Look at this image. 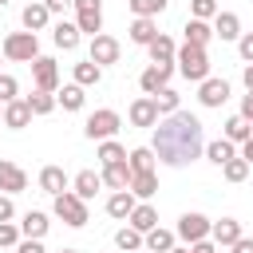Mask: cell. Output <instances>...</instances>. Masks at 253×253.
Returning <instances> with one entry per match:
<instances>
[{"label":"cell","mask_w":253,"mask_h":253,"mask_svg":"<svg viewBox=\"0 0 253 253\" xmlns=\"http://www.w3.org/2000/svg\"><path fill=\"white\" fill-rule=\"evenodd\" d=\"M154 158L166 162V166H190L202 150H206V134H202V123L198 115L190 111H174L166 119L154 123V142H150Z\"/></svg>","instance_id":"obj_1"},{"label":"cell","mask_w":253,"mask_h":253,"mask_svg":"<svg viewBox=\"0 0 253 253\" xmlns=\"http://www.w3.org/2000/svg\"><path fill=\"white\" fill-rule=\"evenodd\" d=\"M174 63H178V71H182L190 83H202V79H210V55H206V47L182 43V47L174 51Z\"/></svg>","instance_id":"obj_2"},{"label":"cell","mask_w":253,"mask_h":253,"mask_svg":"<svg viewBox=\"0 0 253 253\" xmlns=\"http://www.w3.org/2000/svg\"><path fill=\"white\" fill-rule=\"evenodd\" d=\"M119 126H123V119H119V111H111V107H103V111H95V115H87V123H83V134H87L91 142H107V138H115V134H119Z\"/></svg>","instance_id":"obj_3"},{"label":"cell","mask_w":253,"mask_h":253,"mask_svg":"<svg viewBox=\"0 0 253 253\" xmlns=\"http://www.w3.org/2000/svg\"><path fill=\"white\" fill-rule=\"evenodd\" d=\"M4 59H12V63H32L36 55H40V40L32 36V32H12L8 40H4V51H0Z\"/></svg>","instance_id":"obj_4"},{"label":"cell","mask_w":253,"mask_h":253,"mask_svg":"<svg viewBox=\"0 0 253 253\" xmlns=\"http://www.w3.org/2000/svg\"><path fill=\"white\" fill-rule=\"evenodd\" d=\"M51 210H55V217H59L63 225H71V229H83V225L91 221V217H87V202H79L71 190H67V194H59Z\"/></svg>","instance_id":"obj_5"},{"label":"cell","mask_w":253,"mask_h":253,"mask_svg":"<svg viewBox=\"0 0 253 253\" xmlns=\"http://www.w3.org/2000/svg\"><path fill=\"white\" fill-rule=\"evenodd\" d=\"M71 8H75V28H79V36L87 32V36H99L103 32V0H71Z\"/></svg>","instance_id":"obj_6"},{"label":"cell","mask_w":253,"mask_h":253,"mask_svg":"<svg viewBox=\"0 0 253 253\" xmlns=\"http://www.w3.org/2000/svg\"><path fill=\"white\" fill-rule=\"evenodd\" d=\"M119 40L115 36H107V32H99V36H91V47H87V59L95 63V67H111V63H119Z\"/></svg>","instance_id":"obj_7"},{"label":"cell","mask_w":253,"mask_h":253,"mask_svg":"<svg viewBox=\"0 0 253 253\" xmlns=\"http://www.w3.org/2000/svg\"><path fill=\"white\" fill-rule=\"evenodd\" d=\"M32 79H36V91L55 95L59 91V67H55V59L51 55H36L32 59Z\"/></svg>","instance_id":"obj_8"},{"label":"cell","mask_w":253,"mask_h":253,"mask_svg":"<svg viewBox=\"0 0 253 253\" xmlns=\"http://www.w3.org/2000/svg\"><path fill=\"white\" fill-rule=\"evenodd\" d=\"M174 237H182L186 245H194V241H206V237H210V217H206V213H182V217H178V229H174Z\"/></svg>","instance_id":"obj_9"},{"label":"cell","mask_w":253,"mask_h":253,"mask_svg":"<svg viewBox=\"0 0 253 253\" xmlns=\"http://www.w3.org/2000/svg\"><path fill=\"white\" fill-rule=\"evenodd\" d=\"M170 75H174V63H150L142 75H138V87L146 95H158L162 87H170Z\"/></svg>","instance_id":"obj_10"},{"label":"cell","mask_w":253,"mask_h":253,"mask_svg":"<svg viewBox=\"0 0 253 253\" xmlns=\"http://www.w3.org/2000/svg\"><path fill=\"white\" fill-rule=\"evenodd\" d=\"M20 190H28V174H24V166L0 158V194L12 198V194H20Z\"/></svg>","instance_id":"obj_11"},{"label":"cell","mask_w":253,"mask_h":253,"mask_svg":"<svg viewBox=\"0 0 253 253\" xmlns=\"http://www.w3.org/2000/svg\"><path fill=\"white\" fill-rule=\"evenodd\" d=\"M198 99H202V107H221L225 99H229V83L225 79H202L198 83Z\"/></svg>","instance_id":"obj_12"},{"label":"cell","mask_w":253,"mask_h":253,"mask_svg":"<svg viewBox=\"0 0 253 253\" xmlns=\"http://www.w3.org/2000/svg\"><path fill=\"white\" fill-rule=\"evenodd\" d=\"M67 186H71V178L63 174V166H43V170H40V190H43V194L59 198V194H67Z\"/></svg>","instance_id":"obj_13"},{"label":"cell","mask_w":253,"mask_h":253,"mask_svg":"<svg viewBox=\"0 0 253 253\" xmlns=\"http://www.w3.org/2000/svg\"><path fill=\"white\" fill-rule=\"evenodd\" d=\"M99 190H103V178H99L95 170H79V174L71 178V194H75L79 202H91Z\"/></svg>","instance_id":"obj_14"},{"label":"cell","mask_w":253,"mask_h":253,"mask_svg":"<svg viewBox=\"0 0 253 253\" xmlns=\"http://www.w3.org/2000/svg\"><path fill=\"white\" fill-rule=\"evenodd\" d=\"M241 237V221H233V217H221V221H210V241L221 249V245H233Z\"/></svg>","instance_id":"obj_15"},{"label":"cell","mask_w":253,"mask_h":253,"mask_svg":"<svg viewBox=\"0 0 253 253\" xmlns=\"http://www.w3.org/2000/svg\"><path fill=\"white\" fill-rule=\"evenodd\" d=\"M8 130H24L28 123H32V111H28V103L24 99H12V103H4V119H0Z\"/></svg>","instance_id":"obj_16"},{"label":"cell","mask_w":253,"mask_h":253,"mask_svg":"<svg viewBox=\"0 0 253 253\" xmlns=\"http://www.w3.org/2000/svg\"><path fill=\"white\" fill-rule=\"evenodd\" d=\"M20 20H24V32H32V36H36V32H43V28H47L51 12L43 8V0H36V4H28V8L20 12Z\"/></svg>","instance_id":"obj_17"},{"label":"cell","mask_w":253,"mask_h":253,"mask_svg":"<svg viewBox=\"0 0 253 253\" xmlns=\"http://www.w3.org/2000/svg\"><path fill=\"white\" fill-rule=\"evenodd\" d=\"M130 123H134V126H150V130H154L158 111H154V99H150V95H142V99H134V103H130Z\"/></svg>","instance_id":"obj_18"},{"label":"cell","mask_w":253,"mask_h":253,"mask_svg":"<svg viewBox=\"0 0 253 253\" xmlns=\"http://www.w3.org/2000/svg\"><path fill=\"white\" fill-rule=\"evenodd\" d=\"M134 206H138V198H134L130 190H115V194L107 198V213H111V217H119V221H126Z\"/></svg>","instance_id":"obj_19"},{"label":"cell","mask_w":253,"mask_h":253,"mask_svg":"<svg viewBox=\"0 0 253 253\" xmlns=\"http://www.w3.org/2000/svg\"><path fill=\"white\" fill-rule=\"evenodd\" d=\"M126 221H130V229H138V233H150V229L158 225V210H154L150 202H138V206L130 210V217H126Z\"/></svg>","instance_id":"obj_20"},{"label":"cell","mask_w":253,"mask_h":253,"mask_svg":"<svg viewBox=\"0 0 253 253\" xmlns=\"http://www.w3.org/2000/svg\"><path fill=\"white\" fill-rule=\"evenodd\" d=\"M47 213H40V210H28L24 217H20V237H36V241H43V233H47Z\"/></svg>","instance_id":"obj_21"},{"label":"cell","mask_w":253,"mask_h":253,"mask_svg":"<svg viewBox=\"0 0 253 253\" xmlns=\"http://www.w3.org/2000/svg\"><path fill=\"white\" fill-rule=\"evenodd\" d=\"M142 249H146V253H170V249H174V233L162 229V225H154L150 233H142Z\"/></svg>","instance_id":"obj_22"},{"label":"cell","mask_w":253,"mask_h":253,"mask_svg":"<svg viewBox=\"0 0 253 253\" xmlns=\"http://www.w3.org/2000/svg\"><path fill=\"white\" fill-rule=\"evenodd\" d=\"M213 36L217 40H241V20L233 12H217L213 16Z\"/></svg>","instance_id":"obj_23"},{"label":"cell","mask_w":253,"mask_h":253,"mask_svg":"<svg viewBox=\"0 0 253 253\" xmlns=\"http://www.w3.org/2000/svg\"><path fill=\"white\" fill-rule=\"evenodd\" d=\"M146 51H150V63H174V51H178V47H174V40H170V36H162V32H158V36L146 43Z\"/></svg>","instance_id":"obj_24"},{"label":"cell","mask_w":253,"mask_h":253,"mask_svg":"<svg viewBox=\"0 0 253 253\" xmlns=\"http://www.w3.org/2000/svg\"><path fill=\"white\" fill-rule=\"evenodd\" d=\"M103 186H111V190H126L130 186V166L126 162H111V166H103Z\"/></svg>","instance_id":"obj_25"},{"label":"cell","mask_w":253,"mask_h":253,"mask_svg":"<svg viewBox=\"0 0 253 253\" xmlns=\"http://www.w3.org/2000/svg\"><path fill=\"white\" fill-rule=\"evenodd\" d=\"M51 40H55V47H63V51H75V47H79V28L67 24V20H59V24L51 28Z\"/></svg>","instance_id":"obj_26"},{"label":"cell","mask_w":253,"mask_h":253,"mask_svg":"<svg viewBox=\"0 0 253 253\" xmlns=\"http://www.w3.org/2000/svg\"><path fill=\"white\" fill-rule=\"evenodd\" d=\"M213 166H225L229 158H237V146L233 142H225V138H213V142H206V150H202Z\"/></svg>","instance_id":"obj_27"},{"label":"cell","mask_w":253,"mask_h":253,"mask_svg":"<svg viewBox=\"0 0 253 253\" xmlns=\"http://www.w3.org/2000/svg\"><path fill=\"white\" fill-rule=\"evenodd\" d=\"M154 162H158V158H154V150H150V146H134V150L126 154L130 174H150V170H154Z\"/></svg>","instance_id":"obj_28"},{"label":"cell","mask_w":253,"mask_h":253,"mask_svg":"<svg viewBox=\"0 0 253 253\" xmlns=\"http://www.w3.org/2000/svg\"><path fill=\"white\" fill-rule=\"evenodd\" d=\"M126 190H130L134 198L146 202V198L158 194V174H154V170H150V174H130V186H126Z\"/></svg>","instance_id":"obj_29"},{"label":"cell","mask_w":253,"mask_h":253,"mask_svg":"<svg viewBox=\"0 0 253 253\" xmlns=\"http://www.w3.org/2000/svg\"><path fill=\"white\" fill-rule=\"evenodd\" d=\"M126 32H130V40H134V43H142V47H146V43L158 36V24H154V20H142V16H134Z\"/></svg>","instance_id":"obj_30"},{"label":"cell","mask_w":253,"mask_h":253,"mask_svg":"<svg viewBox=\"0 0 253 253\" xmlns=\"http://www.w3.org/2000/svg\"><path fill=\"white\" fill-rule=\"evenodd\" d=\"M213 40V28L206 24V20H186V43H194V47H206Z\"/></svg>","instance_id":"obj_31"},{"label":"cell","mask_w":253,"mask_h":253,"mask_svg":"<svg viewBox=\"0 0 253 253\" xmlns=\"http://www.w3.org/2000/svg\"><path fill=\"white\" fill-rule=\"evenodd\" d=\"M249 134H253V126H249V123H245L241 115H233V119L225 123V134H221V138H225V142H233V146H241V142H245Z\"/></svg>","instance_id":"obj_32"},{"label":"cell","mask_w":253,"mask_h":253,"mask_svg":"<svg viewBox=\"0 0 253 253\" xmlns=\"http://www.w3.org/2000/svg\"><path fill=\"white\" fill-rule=\"evenodd\" d=\"M99 79H103V67H95L91 59L75 63V83H79V87H99Z\"/></svg>","instance_id":"obj_33"},{"label":"cell","mask_w":253,"mask_h":253,"mask_svg":"<svg viewBox=\"0 0 253 253\" xmlns=\"http://www.w3.org/2000/svg\"><path fill=\"white\" fill-rule=\"evenodd\" d=\"M154 99V111H158V119H166V115H174L178 111V91L174 87H162L158 95H150Z\"/></svg>","instance_id":"obj_34"},{"label":"cell","mask_w":253,"mask_h":253,"mask_svg":"<svg viewBox=\"0 0 253 253\" xmlns=\"http://www.w3.org/2000/svg\"><path fill=\"white\" fill-rule=\"evenodd\" d=\"M126 4H130V12H134V16L154 20V16H162V12H166V4H170V0H126Z\"/></svg>","instance_id":"obj_35"},{"label":"cell","mask_w":253,"mask_h":253,"mask_svg":"<svg viewBox=\"0 0 253 253\" xmlns=\"http://www.w3.org/2000/svg\"><path fill=\"white\" fill-rule=\"evenodd\" d=\"M55 103H59L63 111H79V107H83V87H79V83H67V87L55 95Z\"/></svg>","instance_id":"obj_36"},{"label":"cell","mask_w":253,"mask_h":253,"mask_svg":"<svg viewBox=\"0 0 253 253\" xmlns=\"http://www.w3.org/2000/svg\"><path fill=\"white\" fill-rule=\"evenodd\" d=\"M24 103H28L32 115H51V111H55V95H47V91H32Z\"/></svg>","instance_id":"obj_37"},{"label":"cell","mask_w":253,"mask_h":253,"mask_svg":"<svg viewBox=\"0 0 253 253\" xmlns=\"http://www.w3.org/2000/svg\"><path fill=\"white\" fill-rule=\"evenodd\" d=\"M115 245H119L123 253H138V249H142V233L130 229V225H123V229L115 233Z\"/></svg>","instance_id":"obj_38"},{"label":"cell","mask_w":253,"mask_h":253,"mask_svg":"<svg viewBox=\"0 0 253 253\" xmlns=\"http://www.w3.org/2000/svg\"><path fill=\"white\" fill-rule=\"evenodd\" d=\"M99 162H103V166H111V162H126V150H123V142H115V138L99 142Z\"/></svg>","instance_id":"obj_39"},{"label":"cell","mask_w":253,"mask_h":253,"mask_svg":"<svg viewBox=\"0 0 253 253\" xmlns=\"http://www.w3.org/2000/svg\"><path fill=\"white\" fill-rule=\"evenodd\" d=\"M221 174H225V182H245V178H249V162L237 154V158H229V162L221 166Z\"/></svg>","instance_id":"obj_40"},{"label":"cell","mask_w":253,"mask_h":253,"mask_svg":"<svg viewBox=\"0 0 253 253\" xmlns=\"http://www.w3.org/2000/svg\"><path fill=\"white\" fill-rule=\"evenodd\" d=\"M217 16V0H194V8H190V20H213Z\"/></svg>","instance_id":"obj_41"},{"label":"cell","mask_w":253,"mask_h":253,"mask_svg":"<svg viewBox=\"0 0 253 253\" xmlns=\"http://www.w3.org/2000/svg\"><path fill=\"white\" fill-rule=\"evenodd\" d=\"M20 245V225L16 221H0V249H12Z\"/></svg>","instance_id":"obj_42"},{"label":"cell","mask_w":253,"mask_h":253,"mask_svg":"<svg viewBox=\"0 0 253 253\" xmlns=\"http://www.w3.org/2000/svg\"><path fill=\"white\" fill-rule=\"evenodd\" d=\"M16 91H20L16 75H4V71H0V103H12V99H16Z\"/></svg>","instance_id":"obj_43"},{"label":"cell","mask_w":253,"mask_h":253,"mask_svg":"<svg viewBox=\"0 0 253 253\" xmlns=\"http://www.w3.org/2000/svg\"><path fill=\"white\" fill-rule=\"evenodd\" d=\"M237 51H241V59H245V63H253V32H241Z\"/></svg>","instance_id":"obj_44"},{"label":"cell","mask_w":253,"mask_h":253,"mask_svg":"<svg viewBox=\"0 0 253 253\" xmlns=\"http://www.w3.org/2000/svg\"><path fill=\"white\" fill-rule=\"evenodd\" d=\"M16 253H47V249H43V241H36V237H20Z\"/></svg>","instance_id":"obj_45"},{"label":"cell","mask_w":253,"mask_h":253,"mask_svg":"<svg viewBox=\"0 0 253 253\" xmlns=\"http://www.w3.org/2000/svg\"><path fill=\"white\" fill-rule=\"evenodd\" d=\"M12 217H16V206L8 194H0V221H12Z\"/></svg>","instance_id":"obj_46"},{"label":"cell","mask_w":253,"mask_h":253,"mask_svg":"<svg viewBox=\"0 0 253 253\" xmlns=\"http://www.w3.org/2000/svg\"><path fill=\"white\" fill-rule=\"evenodd\" d=\"M190 253H221V249H217V245L206 237V241H194V245H190Z\"/></svg>","instance_id":"obj_47"},{"label":"cell","mask_w":253,"mask_h":253,"mask_svg":"<svg viewBox=\"0 0 253 253\" xmlns=\"http://www.w3.org/2000/svg\"><path fill=\"white\" fill-rule=\"evenodd\" d=\"M241 119H245V123H253V91L241 99Z\"/></svg>","instance_id":"obj_48"},{"label":"cell","mask_w":253,"mask_h":253,"mask_svg":"<svg viewBox=\"0 0 253 253\" xmlns=\"http://www.w3.org/2000/svg\"><path fill=\"white\" fill-rule=\"evenodd\" d=\"M229 249H233V253H253V237H237Z\"/></svg>","instance_id":"obj_49"},{"label":"cell","mask_w":253,"mask_h":253,"mask_svg":"<svg viewBox=\"0 0 253 253\" xmlns=\"http://www.w3.org/2000/svg\"><path fill=\"white\" fill-rule=\"evenodd\" d=\"M43 8H47V12H67L71 0H43Z\"/></svg>","instance_id":"obj_50"},{"label":"cell","mask_w":253,"mask_h":253,"mask_svg":"<svg viewBox=\"0 0 253 253\" xmlns=\"http://www.w3.org/2000/svg\"><path fill=\"white\" fill-rule=\"evenodd\" d=\"M241 158H245V162H249V166H253V134H249V138H245V142H241Z\"/></svg>","instance_id":"obj_51"},{"label":"cell","mask_w":253,"mask_h":253,"mask_svg":"<svg viewBox=\"0 0 253 253\" xmlns=\"http://www.w3.org/2000/svg\"><path fill=\"white\" fill-rule=\"evenodd\" d=\"M241 83H245V91H253V63H245V71H241Z\"/></svg>","instance_id":"obj_52"},{"label":"cell","mask_w":253,"mask_h":253,"mask_svg":"<svg viewBox=\"0 0 253 253\" xmlns=\"http://www.w3.org/2000/svg\"><path fill=\"white\" fill-rule=\"evenodd\" d=\"M170 253H190V245H174V249H170Z\"/></svg>","instance_id":"obj_53"},{"label":"cell","mask_w":253,"mask_h":253,"mask_svg":"<svg viewBox=\"0 0 253 253\" xmlns=\"http://www.w3.org/2000/svg\"><path fill=\"white\" fill-rule=\"evenodd\" d=\"M59 253H79V249H59Z\"/></svg>","instance_id":"obj_54"},{"label":"cell","mask_w":253,"mask_h":253,"mask_svg":"<svg viewBox=\"0 0 253 253\" xmlns=\"http://www.w3.org/2000/svg\"><path fill=\"white\" fill-rule=\"evenodd\" d=\"M0 119H4V103H0Z\"/></svg>","instance_id":"obj_55"},{"label":"cell","mask_w":253,"mask_h":253,"mask_svg":"<svg viewBox=\"0 0 253 253\" xmlns=\"http://www.w3.org/2000/svg\"><path fill=\"white\" fill-rule=\"evenodd\" d=\"M4 4H8V0H0V8H4Z\"/></svg>","instance_id":"obj_56"},{"label":"cell","mask_w":253,"mask_h":253,"mask_svg":"<svg viewBox=\"0 0 253 253\" xmlns=\"http://www.w3.org/2000/svg\"><path fill=\"white\" fill-rule=\"evenodd\" d=\"M249 126H253V123H249Z\"/></svg>","instance_id":"obj_57"},{"label":"cell","mask_w":253,"mask_h":253,"mask_svg":"<svg viewBox=\"0 0 253 253\" xmlns=\"http://www.w3.org/2000/svg\"><path fill=\"white\" fill-rule=\"evenodd\" d=\"M138 253H142V249H138Z\"/></svg>","instance_id":"obj_58"}]
</instances>
